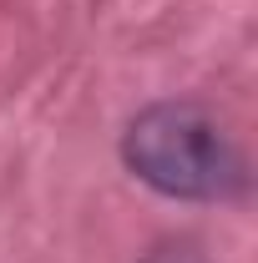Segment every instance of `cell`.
Returning a JSON list of instances; mask_svg holds the SVG:
<instances>
[{
  "label": "cell",
  "mask_w": 258,
  "mask_h": 263,
  "mask_svg": "<svg viewBox=\"0 0 258 263\" xmlns=\"http://www.w3.org/2000/svg\"><path fill=\"white\" fill-rule=\"evenodd\" d=\"M122 162L137 182L177 202H228L243 193V152L202 101L142 106L122 132Z\"/></svg>",
  "instance_id": "cell-1"
},
{
  "label": "cell",
  "mask_w": 258,
  "mask_h": 263,
  "mask_svg": "<svg viewBox=\"0 0 258 263\" xmlns=\"http://www.w3.org/2000/svg\"><path fill=\"white\" fill-rule=\"evenodd\" d=\"M142 263H208V258L197 253L193 243H162V248H152Z\"/></svg>",
  "instance_id": "cell-2"
}]
</instances>
